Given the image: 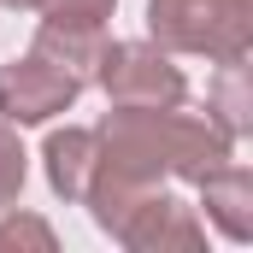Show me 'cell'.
I'll use <instances>...</instances> for the list:
<instances>
[{
  "mask_svg": "<svg viewBox=\"0 0 253 253\" xmlns=\"http://www.w3.org/2000/svg\"><path fill=\"white\" fill-rule=\"evenodd\" d=\"M147 42L177 59H248L253 53V6L248 0H147Z\"/></svg>",
  "mask_w": 253,
  "mask_h": 253,
  "instance_id": "6da1fadb",
  "label": "cell"
},
{
  "mask_svg": "<svg viewBox=\"0 0 253 253\" xmlns=\"http://www.w3.org/2000/svg\"><path fill=\"white\" fill-rule=\"evenodd\" d=\"M94 88L106 94V106H183L189 100V77H183L177 53H165L147 36H129V42L106 36Z\"/></svg>",
  "mask_w": 253,
  "mask_h": 253,
  "instance_id": "7a4b0ae2",
  "label": "cell"
},
{
  "mask_svg": "<svg viewBox=\"0 0 253 253\" xmlns=\"http://www.w3.org/2000/svg\"><path fill=\"white\" fill-rule=\"evenodd\" d=\"M83 100V83L65 77L59 65H47L42 53H18L0 65V118L12 129H42L65 118Z\"/></svg>",
  "mask_w": 253,
  "mask_h": 253,
  "instance_id": "3957f363",
  "label": "cell"
},
{
  "mask_svg": "<svg viewBox=\"0 0 253 253\" xmlns=\"http://www.w3.org/2000/svg\"><path fill=\"white\" fill-rule=\"evenodd\" d=\"M106 236H112L118 248H129V253H200V248H206L200 212H194L189 200H177L165 183L147 189Z\"/></svg>",
  "mask_w": 253,
  "mask_h": 253,
  "instance_id": "277c9868",
  "label": "cell"
},
{
  "mask_svg": "<svg viewBox=\"0 0 253 253\" xmlns=\"http://www.w3.org/2000/svg\"><path fill=\"white\" fill-rule=\"evenodd\" d=\"M194 212L212 236H224L230 248H248L253 242V171L242 159H224L218 171H206L194 183Z\"/></svg>",
  "mask_w": 253,
  "mask_h": 253,
  "instance_id": "5b68a950",
  "label": "cell"
},
{
  "mask_svg": "<svg viewBox=\"0 0 253 253\" xmlns=\"http://www.w3.org/2000/svg\"><path fill=\"white\" fill-rule=\"evenodd\" d=\"M47 129V141H42V177H47V189H53V200H65V206H83V194H88V183H94V165H100V135H94V124H71V118H53Z\"/></svg>",
  "mask_w": 253,
  "mask_h": 253,
  "instance_id": "8992f818",
  "label": "cell"
},
{
  "mask_svg": "<svg viewBox=\"0 0 253 253\" xmlns=\"http://www.w3.org/2000/svg\"><path fill=\"white\" fill-rule=\"evenodd\" d=\"M100 47H106V30L100 24H53V18H42L36 36H30V53H42L47 65H59L65 77H77L83 88L94 83Z\"/></svg>",
  "mask_w": 253,
  "mask_h": 253,
  "instance_id": "52a82bcc",
  "label": "cell"
},
{
  "mask_svg": "<svg viewBox=\"0 0 253 253\" xmlns=\"http://www.w3.org/2000/svg\"><path fill=\"white\" fill-rule=\"evenodd\" d=\"M206 118L224 129L236 147L253 135V83H248V59L212 65V83H206Z\"/></svg>",
  "mask_w": 253,
  "mask_h": 253,
  "instance_id": "ba28073f",
  "label": "cell"
},
{
  "mask_svg": "<svg viewBox=\"0 0 253 253\" xmlns=\"http://www.w3.org/2000/svg\"><path fill=\"white\" fill-rule=\"evenodd\" d=\"M6 248H36V253H53V248H59V230H53L42 212L6 206V212H0V253H6Z\"/></svg>",
  "mask_w": 253,
  "mask_h": 253,
  "instance_id": "9c48e42d",
  "label": "cell"
},
{
  "mask_svg": "<svg viewBox=\"0 0 253 253\" xmlns=\"http://www.w3.org/2000/svg\"><path fill=\"white\" fill-rule=\"evenodd\" d=\"M24 183H30V147H24V129H12L0 118V212L24 200Z\"/></svg>",
  "mask_w": 253,
  "mask_h": 253,
  "instance_id": "30bf717a",
  "label": "cell"
},
{
  "mask_svg": "<svg viewBox=\"0 0 253 253\" xmlns=\"http://www.w3.org/2000/svg\"><path fill=\"white\" fill-rule=\"evenodd\" d=\"M112 12H118V0H42V18H53V24H112Z\"/></svg>",
  "mask_w": 253,
  "mask_h": 253,
  "instance_id": "8fae6325",
  "label": "cell"
},
{
  "mask_svg": "<svg viewBox=\"0 0 253 253\" xmlns=\"http://www.w3.org/2000/svg\"><path fill=\"white\" fill-rule=\"evenodd\" d=\"M6 12H42V0H0Z\"/></svg>",
  "mask_w": 253,
  "mask_h": 253,
  "instance_id": "7c38bea8",
  "label": "cell"
},
{
  "mask_svg": "<svg viewBox=\"0 0 253 253\" xmlns=\"http://www.w3.org/2000/svg\"><path fill=\"white\" fill-rule=\"evenodd\" d=\"M248 6H253V0H248Z\"/></svg>",
  "mask_w": 253,
  "mask_h": 253,
  "instance_id": "4fadbf2b",
  "label": "cell"
}]
</instances>
